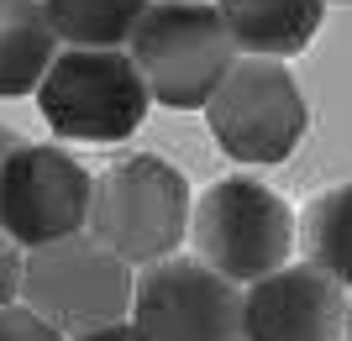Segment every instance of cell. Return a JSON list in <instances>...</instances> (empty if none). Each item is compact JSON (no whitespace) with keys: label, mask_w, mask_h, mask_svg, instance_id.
Wrapping results in <instances>:
<instances>
[{"label":"cell","mask_w":352,"mask_h":341,"mask_svg":"<svg viewBox=\"0 0 352 341\" xmlns=\"http://www.w3.org/2000/svg\"><path fill=\"white\" fill-rule=\"evenodd\" d=\"M190 178L153 152H132L89 178V221L85 231L105 242L121 263L147 268L174 257L190 237Z\"/></svg>","instance_id":"obj_1"},{"label":"cell","mask_w":352,"mask_h":341,"mask_svg":"<svg viewBox=\"0 0 352 341\" xmlns=\"http://www.w3.org/2000/svg\"><path fill=\"white\" fill-rule=\"evenodd\" d=\"M21 257L27 252L0 231V305H16V294H21Z\"/></svg>","instance_id":"obj_15"},{"label":"cell","mask_w":352,"mask_h":341,"mask_svg":"<svg viewBox=\"0 0 352 341\" xmlns=\"http://www.w3.org/2000/svg\"><path fill=\"white\" fill-rule=\"evenodd\" d=\"M132 263H121L105 242L89 231H74L63 242L32 247L21 257V305L37 310L53 331L79 336V331L126 320L132 310Z\"/></svg>","instance_id":"obj_5"},{"label":"cell","mask_w":352,"mask_h":341,"mask_svg":"<svg viewBox=\"0 0 352 341\" xmlns=\"http://www.w3.org/2000/svg\"><path fill=\"white\" fill-rule=\"evenodd\" d=\"M69 341H147L142 331L132 326V320H111V326H95V331H79V336Z\"/></svg>","instance_id":"obj_16"},{"label":"cell","mask_w":352,"mask_h":341,"mask_svg":"<svg viewBox=\"0 0 352 341\" xmlns=\"http://www.w3.org/2000/svg\"><path fill=\"white\" fill-rule=\"evenodd\" d=\"M342 341H352V294H347V326H342Z\"/></svg>","instance_id":"obj_18"},{"label":"cell","mask_w":352,"mask_h":341,"mask_svg":"<svg viewBox=\"0 0 352 341\" xmlns=\"http://www.w3.org/2000/svg\"><path fill=\"white\" fill-rule=\"evenodd\" d=\"M337 5H352V0H337Z\"/></svg>","instance_id":"obj_19"},{"label":"cell","mask_w":352,"mask_h":341,"mask_svg":"<svg viewBox=\"0 0 352 341\" xmlns=\"http://www.w3.org/2000/svg\"><path fill=\"white\" fill-rule=\"evenodd\" d=\"M147 95L168 110H200L236 63V43L210 0H153L126 37Z\"/></svg>","instance_id":"obj_2"},{"label":"cell","mask_w":352,"mask_h":341,"mask_svg":"<svg viewBox=\"0 0 352 341\" xmlns=\"http://www.w3.org/2000/svg\"><path fill=\"white\" fill-rule=\"evenodd\" d=\"M0 341H69V336L53 331L37 310H27L16 299V305H0Z\"/></svg>","instance_id":"obj_14"},{"label":"cell","mask_w":352,"mask_h":341,"mask_svg":"<svg viewBox=\"0 0 352 341\" xmlns=\"http://www.w3.org/2000/svg\"><path fill=\"white\" fill-rule=\"evenodd\" d=\"M53 53H58V32L43 0H0V100L32 95Z\"/></svg>","instance_id":"obj_11"},{"label":"cell","mask_w":352,"mask_h":341,"mask_svg":"<svg viewBox=\"0 0 352 341\" xmlns=\"http://www.w3.org/2000/svg\"><path fill=\"white\" fill-rule=\"evenodd\" d=\"M126 315L147 341H242V289L200 257L147 263Z\"/></svg>","instance_id":"obj_8"},{"label":"cell","mask_w":352,"mask_h":341,"mask_svg":"<svg viewBox=\"0 0 352 341\" xmlns=\"http://www.w3.org/2000/svg\"><path fill=\"white\" fill-rule=\"evenodd\" d=\"M89 178L95 174H85L79 158L53 142H16L0 158V231L21 252L85 231Z\"/></svg>","instance_id":"obj_7"},{"label":"cell","mask_w":352,"mask_h":341,"mask_svg":"<svg viewBox=\"0 0 352 341\" xmlns=\"http://www.w3.org/2000/svg\"><path fill=\"white\" fill-rule=\"evenodd\" d=\"M294 242L305 247V263L352 289V184L316 194L305 215H294Z\"/></svg>","instance_id":"obj_12"},{"label":"cell","mask_w":352,"mask_h":341,"mask_svg":"<svg viewBox=\"0 0 352 341\" xmlns=\"http://www.w3.org/2000/svg\"><path fill=\"white\" fill-rule=\"evenodd\" d=\"M32 95L53 137L100 148L132 137L153 105L126 47H58Z\"/></svg>","instance_id":"obj_3"},{"label":"cell","mask_w":352,"mask_h":341,"mask_svg":"<svg viewBox=\"0 0 352 341\" xmlns=\"http://www.w3.org/2000/svg\"><path fill=\"white\" fill-rule=\"evenodd\" d=\"M190 242L200 263L242 289V283L289 263L294 210L284 205V194H274L268 184H258L248 174L216 178L190 205Z\"/></svg>","instance_id":"obj_6"},{"label":"cell","mask_w":352,"mask_h":341,"mask_svg":"<svg viewBox=\"0 0 352 341\" xmlns=\"http://www.w3.org/2000/svg\"><path fill=\"white\" fill-rule=\"evenodd\" d=\"M153 0H43L47 21L69 47H126Z\"/></svg>","instance_id":"obj_13"},{"label":"cell","mask_w":352,"mask_h":341,"mask_svg":"<svg viewBox=\"0 0 352 341\" xmlns=\"http://www.w3.org/2000/svg\"><path fill=\"white\" fill-rule=\"evenodd\" d=\"M200 110L210 121L216 148L232 163H248V168L284 163L310 132L305 89L289 74V63H279V58L236 53V63L226 69V79L210 89V100Z\"/></svg>","instance_id":"obj_4"},{"label":"cell","mask_w":352,"mask_h":341,"mask_svg":"<svg viewBox=\"0 0 352 341\" xmlns=\"http://www.w3.org/2000/svg\"><path fill=\"white\" fill-rule=\"evenodd\" d=\"M347 289L316 263H284L242 283V341H342Z\"/></svg>","instance_id":"obj_9"},{"label":"cell","mask_w":352,"mask_h":341,"mask_svg":"<svg viewBox=\"0 0 352 341\" xmlns=\"http://www.w3.org/2000/svg\"><path fill=\"white\" fill-rule=\"evenodd\" d=\"M11 148H16V132H11V126H0V158H6Z\"/></svg>","instance_id":"obj_17"},{"label":"cell","mask_w":352,"mask_h":341,"mask_svg":"<svg viewBox=\"0 0 352 341\" xmlns=\"http://www.w3.org/2000/svg\"><path fill=\"white\" fill-rule=\"evenodd\" d=\"M226 21L236 53L248 58H294L316 43L326 0H210Z\"/></svg>","instance_id":"obj_10"}]
</instances>
